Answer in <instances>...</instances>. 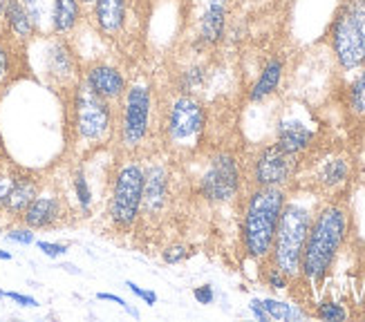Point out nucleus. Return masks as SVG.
Here are the masks:
<instances>
[{"label":"nucleus","mask_w":365,"mask_h":322,"mask_svg":"<svg viewBox=\"0 0 365 322\" xmlns=\"http://www.w3.org/2000/svg\"><path fill=\"white\" fill-rule=\"evenodd\" d=\"M345 231H347V215L341 206H327L316 215L307 233L303 262H300V271L307 278L316 280L325 276L343 244Z\"/></svg>","instance_id":"1"},{"label":"nucleus","mask_w":365,"mask_h":322,"mask_svg":"<svg viewBox=\"0 0 365 322\" xmlns=\"http://www.w3.org/2000/svg\"><path fill=\"white\" fill-rule=\"evenodd\" d=\"M284 192L276 186H260L247 202L245 246L251 257H267L274 246Z\"/></svg>","instance_id":"2"},{"label":"nucleus","mask_w":365,"mask_h":322,"mask_svg":"<svg viewBox=\"0 0 365 322\" xmlns=\"http://www.w3.org/2000/svg\"><path fill=\"white\" fill-rule=\"evenodd\" d=\"M309 227H312V217L307 208L296 206V204L282 206L272 251H274L276 269L282 271L287 278L296 276L300 271Z\"/></svg>","instance_id":"3"},{"label":"nucleus","mask_w":365,"mask_h":322,"mask_svg":"<svg viewBox=\"0 0 365 322\" xmlns=\"http://www.w3.org/2000/svg\"><path fill=\"white\" fill-rule=\"evenodd\" d=\"M331 47L345 70L365 66V0H350L331 29Z\"/></svg>","instance_id":"4"},{"label":"nucleus","mask_w":365,"mask_h":322,"mask_svg":"<svg viewBox=\"0 0 365 322\" xmlns=\"http://www.w3.org/2000/svg\"><path fill=\"white\" fill-rule=\"evenodd\" d=\"M144 197V168L137 161H125L117 170L113 195H110V217L121 229H128L141 213Z\"/></svg>","instance_id":"5"},{"label":"nucleus","mask_w":365,"mask_h":322,"mask_svg":"<svg viewBox=\"0 0 365 322\" xmlns=\"http://www.w3.org/2000/svg\"><path fill=\"white\" fill-rule=\"evenodd\" d=\"M74 125L83 141H101L113 128V108L110 101L94 92L86 80L74 90Z\"/></svg>","instance_id":"6"},{"label":"nucleus","mask_w":365,"mask_h":322,"mask_svg":"<svg viewBox=\"0 0 365 322\" xmlns=\"http://www.w3.org/2000/svg\"><path fill=\"white\" fill-rule=\"evenodd\" d=\"M153 94L146 85L133 83L125 88L121 110V141L128 150H137L150 133Z\"/></svg>","instance_id":"7"},{"label":"nucleus","mask_w":365,"mask_h":322,"mask_svg":"<svg viewBox=\"0 0 365 322\" xmlns=\"http://www.w3.org/2000/svg\"><path fill=\"white\" fill-rule=\"evenodd\" d=\"M206 112L202 103L190 94H180L170 101L166 115V137L175 148L190 146V141H197L204 130Z\"/></svg>","instance_id":"8"},{"label":"nucleus","mask_w":365,"mask_h":322,"mask_svg":"<svg viewBox=\"0 0 365 322\" xmlns=\"http://www.w3.org/2000/svg\"><path fill=\"white\" fill-rule=\"evenodd\" d=\"M237 186H240V172H237L235 159L227 152L215 155L209 170L202 177V195L211 202H227L237 192Z\"/></svg>","instance_id":"9"},{"label":"nucleus","mask_w":365,"mask_h":322,"mask_svg":"<svg viewBox=\"0 0 365 322\" xmlns=\"http://www.w3.org/2000/svg\"><path fill=\"white\" fill-rule=\"evenodd\" d=\"M296 170V155L284 152L278 143L269 146L260 152L256 159V168H253V177H256L258 186H276L289 182V177Z\"/></svg>","instance_id":"10"},{"label":"nucleus","mask_w":365,"mask_h":322,"mask_svg":"<svg viewBox=\"0 0 365 322\" xmlns=\"http://www.w3.org/2000/svg\"><path fill=\"white\" fill-rule=\"evenodd\" d=\"M86 83L97 92L99 96H103L106 101H119L125 94V76L121 74V70H117L115 66H108V63H94L86 70Z\"/></svg>","instance_id":"11"},{"label":"nucleus","mask_w":365,"mask_h":322,"mask_svg":"<svg viewBox=\"0 0 365 322\" xmlns=\"http://www.w3.org/2000/svg\"><path fill=\"white\" fill-rule=\"evenodd\" d=\"M92 16L101 34L115 38L128 23V0H94Z\"/></svg>","instance_id":"12"},{"label":"nucleus","mask_w":365,"mask_h":322,"mask_svg":"<svg viewBox=\"0 0 365 322\" xmlns=\"http://www.w3.org/2000/svg\"><path fill=\"white\" fill-rule=\"evenodd\" d=\"M63 215V206L58 202V197L52 195H36L31 199V204L25 208V213L21 215L25 227H29L31 231L34 229H47L56 224Z\"/></svg>","instance_id":"13"},{"label":"nucleus","mask_w":365,"mask_h":322,"mask_svg":"<svg viewBox=\"0 0 365 322\" xmlns=\"http://www.w3.org/2000/svg\"><path fill=\"white\" fill-rule=\"evenodd\" d=\"M168 199V172L162 166H153L144 170V197H141V211L157 213L162 211Z\"/></svg>","instance_id":"14"},{"label":"nucleus","mask_w":365,"mask_h":322,"mask_svg":"<svg viewBox=\"0 0 365 322\" xmlns=\"http://www.w3.org/2000/svg\"><path fill=\"white\" fill-rule=\"evenodd\" d=\"M36 195H38V182L34 180V177L16 175L14 184H11V188L7 192V197H5L3 211L19 217V215L25 213V208L31 204V199H34Z\"/></svg>","instance_id":"15"},{"label":"nucleus","mask_w":365,"mask_h":322,"mask_svg":"<svg viewBox=\"0 0 365 322\" xmlns=\"http://www.w3.org/2000/svg\"><path fill=\"white\" fill-rule=\"evenodd\" d=\"M227 23V5L222 3H206V9L200 19V38L204 43H217L225 34Z\"/></svg>","instance_id":"16"},{"label":"nucleus","mask_w":365,"mask_h":322,"mask_svg":"<svg viewBox=\"0 0 365 322\" xmlns=\"http://www.w3.org/2000/svg\"><path fill=\"white\" fill-rule=\"evenodd\" d=\"M312 139H314L312 130H307V128L303 123H298V121L282 123L280 130H278V146L284 152H292V155L305 150L312 143Z\"/></svg>","instance_id":"17"},{"label":"nucleus","mask_w":365,"mask_h":322,"mask_svg":"<svg viewBox=\"0 0 365 322\" xmlns=\"http://www.w3.org/2000/svg\"><path fill=\"white\" fill-rule=\"evenodd\" d=\"M81 19V3L78 0H54L52 31L54 34H68Z\"/></svg>","instance_id":"18"},{"label":"nucleus","mask_w":365,"mask_h":322,"mask_svg":"<svg viewBox=\"0 0 365 322\" xmlns=\"http://www.w3.org/2000/svg\"><path fill=\"white\" fill-rule=\"evenodd\" d=\"M5 21H7V27L11 29L14 36H19L21 41H27L34 36V23L27 16V11L23 9L21 0H7V7H5Z\"/></svg>","instance_id":"19"},{"label":"nucleus","mask_w":365,"mask_h":322,"mask_svg":"<svg viewBox=\"0 0 365 322\" xmlns=\"http://www.w3.org/2000/svg\"><path fill=\"white\" fill-rule=\"evenodd\" d=\"M47 68H50V74L56 76L58 80H70L74 76L76 63H74V56H72L70 47L66 43H56L50 50V56H47Z\"/></svg>","instance_id":"20"},{"label":"nucleus","mask_w":365,"mask_h":322,"mask_svg":"<svg viewBox=\"0 0 365 322\" xmlns=\"http://www.w3.org/2000/svg\"><path fill=\"white\" fill-rule=\"evenodd\" d=\"M280 76H282V61H278V58L269 61L260 78L256 80V85L251 90V101H262L264 96L272 94L280 83Z\"/></svg>","instance_id":"21"},{"label":"nucleus","mask_w":365,"mask_h":322,"mask_svg":"<svg viewBox=\"0 0 365 322\" xmlns=\"http://www.w3.org/2000/svg\"><path fill=\"white\" fill-rule=\"evenodd\" d=\"M23 9L34 23L36 31L52 29V16H54V0H21Z\"/></svg>","instance_id":"22"},{"label":"nucleus","mask_w":365,"mask_h":322,"mask_svg":"<svg viewBox=\"0 0 365 322\" xmlns=\"http://www.w3.org/2000/svg\"><path fill=\"white\" fill-rule=\"evenodd\" d=\"M262 309L264 313L272 318V320H300L305 318V313L296 309L294 304H287V302H278V300H262Z\"/></svg>","instance_id":"23"},{"label":"nucleus","mask_w":365,"mask_h":322,"mask_svg":"<svg viewBox=\"0 0 365 322\" xmlns=\"http://www.w3.org/2000/svg\"><path fill=\"white\" fill-rule=\"evenodd\" d=\"M323 182L329 184V186H334V184H341L345 177H347V164L343 159H331L325 164L323 168Z\"/></svg>","instance_id":"24"},{"label":"nucleus","mask_w":365,"mask_h":322,"mask_svg":"<svg viewBox=\"0 0 365 322\" xmlns=\"http://www.w3.org/2000/svg\"><path fill=\"white\" fill-rule=\"evenodd\" d=\"M350 105L356 115H365V70L359 74V78L352 83L350 90Z\"/></svg>","instance_id":"25"},{"label":"nucleus","mask_w":365,"mask_h":322,"mask_svg":"<svg viewBox=\"0 0 365 322\" xmlns=\"http://www.w3.org/2000/svg\"><path fill=\"white\" fill-rule=\"evenodd\" d=\"M74 190H76V199L78 204L83 206V211H88L90 204H92V192H90V186H88V180L86 175L78 170L76 177H74Z\"/></svg>","instance_id":"26"},{"label":"nucleus","mask_w":365,"mask_h":322,"mask_svg":"<svg viewBox=\"0 0 365 322\" xmlns=\"http://www.w3.org/2000/svg\"><path fill=\"white\" fill-rule=\"evenodd\" d=\"M316 316L323 318V320H345V311L341 304H334V302H325L319 307Z\"/></svg>","instance_id":"27"},{"label":"nucleus","mask_w":365,"mask_h":322,"mask_svg":"<svg viewBox=\"0 0 365 322\" xmlns=\"http://www.w3.org/2000/svg\"><path fill=\"white\" fill-rule=\"evenodd\" d=\"M7 239L16 242V244L27 246V244H31V242H34V233H31L29 227H25V229H11V231L7 233Z\"/></svg>","instance_id":"28"},{"label":"nucleus","mask_w":365,"mask_h":322,"mask_svg":"<svg viewBox=\"0 0 365 322\" xmlns=\"http://www.w3.org/2000/svg\"><path fill=\"white\" fill-rule=\"evenodd\" d=\"M38 249L47 255V257H58L68 251L66 244H54V242H38Z\"/></svg>","instance_id":"29"},{"label":"nucleus","mask_w":365,"mask_h":322,"mask_svg":"<svg viewBox=\"0 0 365 322\" xmlns=\"http://www.w3.org/2000/svg\"><path fill=\"white\" fill-rule=\"evenodd\" d=\"M184 257H186V249L184 246H168L164 251V262L166 264H175V262L184 260Z\"/></svg>","instance_id":"30"},{"label":"nucleus","mask_w":365,"mask_h":322,"mask_svg":"<svg viewBox=\"0 0 365 322\" xmlns=\"http://www.w3.org/2000/svg\"><path fill=\"white\" fill-rule=\"evenodd\" d=\"M125 286H128L130 291H133V294H135L137 298H141V300H144L146 304H155V302H157V296H155L153 291H146V289L137 286L135 282H125Z\"/></svg>","instance_id":"31"},{"label":"nucleus","mask_w":365,"mask_h":322,"mask_svg":"<svg viewBox=\"0 0 365 322\" xmlns=\"http://www.w3.org/2000/svg\"><path fill=\"white\" fill-rule=\"evenodd\" d=\"M97 298H99V300H110V302H117L119 307H121V309H125V311H128V313H130L133 318H139V311H135V309L130 307V304L125 302L123 298H119V296H113V294H99Z\"/></svg>","instance_id":"32"},{"label":"nucleus","mask_w":365,"mask_h":322,"mask_svg":"<svg viewBox=\"0 0 365 322\" xmlns=\"http://www.w3.org/2000/svg\"><path fill=\"white\" fill-rule=\"evenodd\" d=\"M14 184V175L9 172H0V208H3L5 204V197H7V192Z\"/></svg>","instance_id":"33"},{"label":"nucleus","mask_w":365,"mask_h":322,"mask_svg":"<svg viewBox=\"0 0 365 322\" xmlns=\"http://www.w3.org/2000/svg\"><path fill=\"white\" fill-rule=\"evenodd\" d=\"M5 298H9V300H14V302H19L21 307H36V300L34 298H29V296H23V294H14V291H0Z\"/></svg>","instance_id":"34"},{"label":"nucleus","mask_w":365,"mask_h":322,"mask_svg":"<svg viewBox=\"0 0 365 322\" xmlns=\"http://www.w3.org/2000/svg\"><path fill=\"white\" fill-rule=\"evenodd\" d=\"M193 296H195V300H197L200 304H209V302L213 300V289H211L209 284H204V286H197Z\"/></svg>","instance_id":"35"},{"label":"nucleus","mask_w":365,"mask_h":322,"mask_svg":"<svg viewBox=\"0 0 365 322\" xmlns=\"http://www.w3.org/2000/svg\"><path fill=\"white\" fill-rule=\"evenodd\" d=\"M9 72V52L7 47L0 43V80H3Z\"/></svg>","instance_id":"36"},{"label":"nucleus","mask_w":365,"mask_h":322,"mask_svg":"<svg viewBox=\"0 0 365 322\" xmlns=\"http://www.w3.org/2000/svg\"><path fill=\"white\" fill-rule=\"evenodd\" d=\"M269 284H272L274 289H282L284 284H287V276H284L282 271L274 269L272 273H269Z\"/></svg>","instance_id":"37"},{"label":"nucleus","mask_w":365,"mask_h":322,"mask_svg":"<svg viewBox=\"0 0 365 322\" xmlns=\"http://www.w3.org/2000/svg\"><path fill=\"white\" fill-rule=\"evenodd\" d=\"M0 260H11V253L9 251H0Z\"/></svg>","instance_id":"38"},{"label":"nucleus","mask_w":365,"mask_h":322,"mask_svg":"<svg viewBox=\"0 0 365 322\" xmlns=\"http://www.w3.org/2000/svg\"><path fill=\"white\" fill-rule=\"evenodd\" d=\"M5 7H7V0H0V16L5 14Z\"/></svg>","instance_id":"39"},{"label":"nucleus","mask_w":365,"mask_h":322,"mask_svg":"<svg viewBox=\"0 0 365 322\" xmlns=\"http://www.w3.org/2000/svg\"><path fill=\"white\" fill-rule=\"evenodd\" d=\"M206 3H222V5H229V0H206Z\"/></svg>","instance_id":"40"},{"label":"nucleus","mask_w":365,"mask_h":322,"mask_svg":"<svg viewBox=\"0 0 365 322\" xmlns=\"http://www.w3.org/2000/svg\"><path fill=\"white\" fill-rule=\"evenodd\" d=\"M78 3H81V5H92L94 0H78Z\"/></svg>","instance_id":"41"},{"label":"nucleus","mask_w":365,"mask_h":322,"mask_svg":"<svg viewBox=\"0 0 365 322\" xmlns=\"http://www.w3.org/2000/svg\"><path fill=\"white\" fill-rule=\"evenodd\" d=\"M141 3H148V0H141Z\"/></svg>","instance_id":"42"}]
</instances>
